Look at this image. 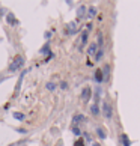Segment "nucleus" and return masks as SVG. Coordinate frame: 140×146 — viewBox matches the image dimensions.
Returning <instances> with one entry per match:
<instances>
[{
  "label": "nucleus",
  "mask_w": 140,
  "mask_h": 146,
  "mask_svg": "<svg viewBox=\"0 0 140 146\" xmlns=\"http://www.w3.org/2000/svg\"><path fill=\"white\" fill-rule=\"evenodd\" d=\"M41 53H48V54H51L50 53V44H45L42 48H41Z\"/></svg>",
  "instance_id": "obj_16"
},
{
  "label": "nucleus",
  "mask_w": 140,
  "mask_h": 146,
  "mask_svg": "<svg viewBox=\"0 0 140 146\" xmlns=\"http://www.w3.org/2000/svg\"><path fill=\"white\" fill-rule=\"evenodd\" d=\"M97 133H98V136H99L101 139H105V133H104L101 128H97Z\"/></svg>",
  "instance_id": "obj_18"
},
{
  "label": "nucleus",
  "mask_w": 140,
  "mask_h": 146,
  "mask_svg": "<svg viewBox=\"0 0 140 146\" xmlns=\"http://www.w3.org/2000/svg\"><path fill=\"white\" fill-rule=\"evenodd\" d=\"M121 140H122V145H124V146H130V145H131V142H130V139H128L127 134H122Z\"/></svg>",
  "instance_id": "obj_9"
},
{
  "label": "nucleus",
  "mask_w": 140,
  "mask_h": 146,
  "mask_svg": "<svg viewBox=\"0 0 140 146\" xmlns=\"http://www.w3.org/2000/svg\"><path fill=\"white\" fill-rule=\"evenodd\" d=\"M12 116L17 119V121H24V115H23V113H20V111H15Z\"/></svg>",
  "instance_id": "obj_14"
},
{
  "label": "nucleus",
  "mask_w": 140,
  "mask_h": 146,
  "mask_svg": "<svg viewBox=\"0 0 140 146\" xmlns=\"http://www.w3.org/2000/svg\"><path fill=\"white\" fill-rule=\"evenodd\" d=\"M6 21H8V24H15V23H17V20H15V17H14V14H8V15H6Z\"/></svg>",
  "instance_id": "obj_11"
},
{
  "label": "nucleus",
  "mask_w": 140,
  "mask_h": 146,
  "mask_svg": "<svg viewBox=\"0 0 140 146\" xmlns=\"http://www.w3.org/2000/svg\"><path fill=\"white\" fill-rule=\"evenodd\" d=\"M101 45H103V36L98 35V47H101Z\"/></svg>",
  "instance_id": "obj_22"
},
{
  "label": "nucleus",
  "mask_w": 140,
  "mask_h": 146,
  "mask_svg": "<svg viewBox=\"0 0 140 146\" xmlns=\"http://www.w3.org/2000/svg\"><path fill=\"white\" fill-rule=\"evenodd\" d=\"M24 74H26V71H24V72H21V75H20V80H18V83H17L15 92H18V91H20V86H21V81H23V78H24Z\"/></svg>",
  "instance_id": "obj_15"
},
{
  "label": "nucleus",
  "mask_w": 140,
  "mask_h": 146,
  "mask_svg": "<svg viewBox=\"0 0 140 146\" xmlns=\"http://www.w3.org/2000/svg\"><path fill=\"white\" fill-rule=\"evenodd\" d=\"M74 146H85V142L83 140H75V143H74Z\"/></svg>",
  "instance_id": "obj_20"
},
{
  "label": "nucleus",
  "mask_w": 140,
  "mask_h": 146,
  "mask_svg": "<svg viewBox=\"0 0 140 146\" xmlns=\"http://www.w3.org/2000/svg\"><path fill=\"white\" fill-rule=\"evenodd\" d=\"M44 36L47 38V39H50V38H51V32H47V33H45V35H44Z\"/></svg>",
  "instance_id": "obj_23"
},
{
  "label": "nucleus",
  "mask_w": 140,
  "mask_h": 146,
  "mask_svg": "<svg viewBox=\"0 0 140 146\" xmlns=\"http://www.w3.org/2000/svg\"><path fill=\"white\" fill-rule=\"evenodd\" d=\"M97 48H98V44H91L89 48H87L89 56H95V54H97Z\"/></svg>",
  "instance_id": "obj_7"
},
{
  "label": "nucleus",
  "mask_w": 140,
  "mask_h": 146,
  "mask_svg": "<svg viewBox=\"0 0 140 146\" xmlns=\"http://www.w3.org/2000/svg\"><path fill=\"white\" fill-rule=\"evenodd\" d=\"M92 146H99V145H98V143H93V145H92Z\"/></svg>",
  "instance_id": "obj_25"
},
{
  "label": "nucleus",
  "mask_w": 140,
  "mask_h": 146,
  "mask_svg": "<svg viewBox=\"0 0 140 146\" xmlns=\"http://www.w3.org/2000/svg\"><path fill=\"white\" fill-rule=\"evenodd\" d=\"M23 66H24V57H23V56H15V59H14L12 63L9 65L8 71H9V72H17V71H20Z\"/></svg>",
  "instance_id": "obj_1"
},
{
  "label": "nucleus",
  "mask_w": 140,
  "mask_h": 146,
  "mask_svg": "<svg viewBox=\"0 0 140 146\" xmlns=\"http://www.w3.org/2000/svg\"><path fill=\"white\" fill-rule=\"evenodd\" d=\"M0 81H3V77H2V75H0Z\"/></svg>",
  "instance_id": "obj_26"
},
{
  "label": "nucleus",
  "mask_w": 140,
  "mask_h": 146,
  "mask_svg": "<svg viewBox=\"0 0 140 146\" xmlns=\"http://www.w3.org/2000/svg\"><path fill=\"white\" fill-rule=\"evenodd\" d=\"M103 115L105 119H111V116H113V110H111V105H110L107 101H104L103 103Z\"/></svg>",
  "instance_id": "obj_3"
},
{
  "label": "nucleus",
  "mask_w": 140,
  "mask_h": 146,
  "mask_svg": "<svg viewBox=\"0 0 140 146\" xmlns=\"http://www.w3.org/2000/svg\"><path fill=\"white\" fill-rule=\"evenodd\" d=\"M77 24L75 23H68L66 27H65V33H68V35H74V33H77Z\"/></svg>",
  "instance_id": "obj_4"
},
{
  "label": "nucleus",
  "mask_w": 140,
  "mask_h": 146,
  "mask_svg": "<svg viewBox=\"0 0 140 146\" xmlns=\"http://www.w3.org/2000/svg\"><path fill=\"white\" fill-rule=\"evenodd\" d=\"M95 80H97L98 83L104 81V74H103V69H97V71H95Z\"/></svg>",
  "instance_id": "obj_6"
},
{
  "label": "nucleus",
  "mask_w": 140,
  "mask_h": 146,
  "mask_svg": "<svg viewBox=\"0 0 140 146\" xmlns=\"http://www.w3.org/2000/svg\"><path fill=\"white\" fill-rule=\"evenodd\" d=\"M89 29H91V24H87V27H86L85 30L81 32V36H80V44H79V50L81 51V50L85 48V45L87 44V36H89Z\"/></svg>",
  "instance_id": "obj_2"
},
{
  "label": "nucleus",
  "mask_w": 140,
  "mask_h": 146,
  "mask_svg": "<svg viewBox=\"0 0 140 146\" xmlns=\"http://www.w3.org/2000/svg\"><path fill=\"white\" fill-rule=\"evenodd\" d=\"M85 14H86V6H80L79 9H77V17H79V18H83Z\"/></svg>",
  "instance_id": "obj_10"
},
{
  "label": "nucleus",
  "mask_w": 140,
  "mask_h": 146,
  "mask_svg": "<svg viewBox=\"0 0 140 146\" xmlns=\"http://www.w3.org/2000/svg\"><path fill=\"white\" fill-rule=\"evenodd\" d=\"M83 121H85V116L83 115H75L74 116V119H72L74 123H79V122H83Z\"/></svg>",
  "instance_id": "obj_13"
},
{
  "label": "nucleus",
  "mask_w": 140,
  "mask_h": 146,
  "mask_svg": "<svg viewBox=\"0 0 140 146\" xmlns=\"http://www.w3.org/2000/svg\"><path fill=\"white\" fill-rule=\"evenodd\" d=\"M47 89L53 92V91L56 89V85H54V83H47Z\"/></svg>",
  "instance_id": "obj_19"
},
{
  "label": "nucleus",
  "mask_w": 140,
  "mask_h": 146,
  "mask_svg": "<svg viewBox=\"0 0 140 146\" xmlns=\"http://www.w3.org/2000/svg\"><path fill=\"white\" fill-rule=\"evenodd\" d=\"M95 15H97V8L91 6L89 9H87V18H93Z\"/></svg>",
  "instance_id": "obj_8"
},
{
  "label": "nucleus",
  "mask_w": 140,
  "mask_h": 146,
  "mask_svg": "<svg viewBox=\"0 0 140 146\" xmlns=\"http://www.w3.org/2000/svg\"><path fill=\"white\" fill-rule=\"evenodd\" d=\"M91 95H92L91 87H85V89H83V92H81V99H83L85 103H87V101L91 99Z\"/></svg>",
  "instance_id": "obj_5"
},
{
  "label": "nucleus",
  "mask_w": 140,
  "mask_h": 146,
  "mask_svg": "<svg viewBox=\"0 0 140 146\" xmlns=\"http://www.w3.org/2000/svg\"><path fill=\"white\" fill-rule=\"evenodd\" d=\"M101 57H103V50H101V48H99V50H98V51H97V54H95V60H101Z\"/></svg>",
  "instance_id": "obj_17"
},
{
  "label": "nucleus",
  "mask_w": 140,
  "mask_h": 146,
  "mask_svg": "<svg viewBox=\"0 0 140 146\" xmlns=\"http://www.w3.org/2000/svg\"><path fill=\"white\" fill-rule=\"evenodd\" d=\"M91 113L93 116H98L99 115V109H98V105L97 104H92V107H91Z\"/></svg>",
  "instance_id": "obj_12"
},
{
  "label": "nucleus",
  "mask_w": 140,
  "mask_h": 146,
  "mask_svg": "<svg viewBox=\"0 0 140 146\" xmlns=\"http://www.w3.org/2000/svg\"><path fill=\"white\" fill-rule=\"evenodd\" d=\"M66 83H65V81H63V83H62V85H60V87H62V89H66Z\"/></svg>",
  "instance_id": "obj_24"
},
{
  "label": "nucleus",
  "mask_w": 140,
  "mask_h": 146,
  "mask_svg": "<svg viewBox=\"0 0 140 146\" xmlns=\"http://www.w3.org/2000/svg\"><path fill=\"white\" fill-rule=\"evenodd\" d=\"M72 133L75 134V136H80V134H81V131L79 130V127H74V128H72Z\"/></svg>",
  "instance_id": "obj_21"
}]
</instances>
